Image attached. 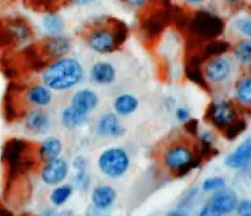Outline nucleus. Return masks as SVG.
<instances>
[{"label": "nucleus", "instance_id": "obj_1", "mask_svg": "<svg viewBox=\"0 0 251 216\" xmlns=\"http://www.w3.org/2000/svg\"><path fill=\"white\" fill-rule=\"evenodd\" d=\"M84 79L82 64L75 58H60L43 70L41 80L50 90L64 92L78 85Z\"/></svg>", "mask_w": 251, "mask_h": 216}, {"label": "nucleus", "instance_id": "obj_29", "mask_svg": "<svg viewBox=\"0 0 251 216\" xmlns=\"http://www.w3.org/2000/svg\"><path fill=\"white\" fill-rule=\"evenodd\" d=\"M227 49L226 42H221V41H216V42L208 43L205 49H204V56H216V55L223 54L224 51Z\"/></svg>", "mask_w": 251, "mask_h": 216}, {"label": "nucleus", "instance_id": "obj_36", "mask_svg": "<svg viewBox=\"0 0 251 216\" xmlns=\"http://www.w3.org/2000/svg\"><path fill=\"white\" fill-rule=\"evenodd\" d=\"M41 216H59L58 212L52 210V208H46V210H43L41 212Z\"/></svg>", "mask_w": 251, "mask_h": 216}, {"label": "nucleus", "instance_id": "obj_28", "mask_svg": "<svg viewBox=\"0 0 251 216\" xmlns=\"http://www.w3.org/2000/svg\"><path fill=\"white\" fill-rule=\"evenodd\" d=\"M225 188V180L221 177H209L203 182V190L205 192L217 191Z\"/></svg>", "mask_w": 251, "mask_h": 216}, {"label": "nucleus", "instance_id": "obj_4", "mask_svg": "<svg viewBox=\"0 0 251 216\" xmlns=\"http://www.w3.org/2000/svg\"><path fill=\"white\" fill-rule=\"evenodd\" d=\"M164 166L172 173H176V177L187 174L192 168L196 166V160L194 159V152L186 143L176 141L173 143L164 151L162 155Z\"/></svg>", "mask_w": 251, "mask_h": 216}, {"label": "nucleus", "instance_id": "obj_3", "mask_svg": "<svg viewBox=\"0 0 251 216\" xmlns=\"http://www.w3.org/2000/svg\"><path fill=\"white\" fill-rule=\"evenodd\" d=\"M3 162L11 178L31 172L39 160L38 148L24 139H9L3 148Z\"/></svg>", "mask_w": 251, "mask_h": 216}, {"label": "nucleus", "instance_id": "obj_32", "mask_svg": "<svg viewBox=\"0 0 251 216\" xmlns=\"http://www.w3.org/2000/svg\"><path fill=\"white\" fill-rule=\"evenodd\" d=\"M235 27L242 34L247 35L251 38V20L249 19H239L235 21Z\"/></svg>", "mask_w": 251, "mask_h": 216}, {"label": "nucleus", "instance_id": "obj_25", "mask_svg": "<svg viewBox=\"0 0 251 216\" xmlns=\"http://www.w3.org/2000/svg\"><path fill=\"white\" fill-rule=\"evenodd\" d=\"M72 192H74V188L68 184L64 185H59L58 188L54 189L52 192H51L50 199L51 203L59 207V206H63V204L66 203L67 200L70 199L71 195H72Z\"/></svg>", "mask_w": 251, "mask_h": 216}, {"label": "nucleus", "instance_id": "obj_37", "mask_svg": "<svg viewBox=\"0 0 251 216\" xmlns=\"http://www.w3.org/2000/svg\"><path fill=\"white\" fill-rule=\"evenodd\" d=\"M71 4H75V5H86V4H90L94 0H68Z\"/></svg>", "mask_w": 251, "mask_h": 216}, {"label": "nucleus", "instance_id": "obj_13", "mask_svg": "<svg viewBox=\"0 0 251 216\" xmlns=\"http://www.w3.org/2000/svg\"><path fill=\"white\" fill-rule=\"evenodd\" d=\"M24 101L31 108H46L52 101V90H50L43 84H34L29 86L24 94Z\"/></svg>", "mask_w": 251, "mask_h": 216}, {"label": "nucleus", "instance_id": "obj_38", "mask_svg": "<svg viewBox=\"0 0 251 216\" xmlns=\"http://www.w3.org/2000/svg\"><path fill=\"white\" fill-rule=\"evenodd\" d=\"M0 216H13V214L7 207H4V206L0 204Z\"/></svg>", "mask_w": 251, "mask_h": 216}, {"label": "nucleus", "instance_id": "obj_2", "mask_svg": "<svg viewBox=\"0 0 251 216\" xmlns=\"http://www.w3.org/2000/svg\"><path fill=\"white\" fill-rule=\"evenodd\" d=\"M127 38V27L118 20L103 19L89 27L86 33V43L93 51L106 54L121 46Z\"/></svg>", "mask_w": 251, "mask_h": 216}, {"label": "nucleus", "instance_id": "obj_20", "mask_svg": "<svg viewBox=\"0 0 251 216\" xmlns=\"http://www.w3.org/2000/svg\"><path fill=\"white\" fill-rule=\"evenodd\" d=\"M113 108L117 115L127 117V115H131L136 111L137 108H139V100H137L136 96L131 93H122L115 97L113 102Z\"/></svg>", "mask_w": 251, "mask_h": 216}, {"label": "nucleus", "instance_id": "obj_5", "mask_svg": "<svg viewBox=\"0 0 251 216\" xmlns=\"http://www.w3.org/2000/svg\"><path fill=\"white\" fill-rule=\"evenodd\" d=\"M97 165L102 174H105L106 177L121 178L128 172L131 160L126 149L121 147H113V148L105 149L98 156Z\"/></svg>", "mask_w": 251, "mask_h": 216}, {"label": "nucleus", "instance_id": "obj_39", "mask_svg": "<svg viewBox=\"0 0 251 216\" xmlns=\"http://www.w3.org/2000/svg\"><path fill=\"white\" fill-rule=\"evenodd\" d=\"M166 216H184V215H183V214H182V212H179V211H172V212H169V214Z\"/></svg>", "mask_w": 251, "mask_h": 216}, {"label": "nucleus", "instance_id": "obj_23", "mask_svg": "<svg viewBox=\"0 0 251 216\" xmlns=\"http://www.w3.org/2000/svg\"><path fill=\"white\" fill-rule=\"evenodd\" d=\"M235 98L243 105H251V76L239 80L235 86Z\"/></svg>", "mask_w": 251, "mask_h": 216}, {"label": "nucleus", "instance_id": "obj_21", "mask_svg": "<svg viewBox=\"0 0 251 216\" xmlns=\"http://www.w3.org/2000/svg\"><path fill=\"white\" fill-rule=\"evenodd\" d=\"M60 121H62L63 126L68 130H75L82 126L88 121L86 115H82L75 109H72L70 105L64 108L60 113Z\"/></svg>", "mask_w": 251, "mask_h": 216}, {"label": "nucleus", "instance_id": "obj_11", "mask_svg": "<svg viewBox=\"0 0 251 216\" xmlns=\"http://www.w3.org/2000/svg\"><path fill=\"white\" fill-rule=\"evenodd\" d=\"M71 49L70 39L64 35H50L49 38L45 39L42 43V53L45 58L50 60L64 58Z\"/></svg>", "mask_w": 251, "mask_h": 216}, {"label": "nucleus", "instance_id": "obj_6", "mask_svg": "<svg viewBox=\"0 0 251 216\" xmlns=\"http://www.w3.org/2000/svg\"><path fill=\"white\" fill-rule=\"evenodd\" d=\"M223 21L208 12L196 13L191 21V30L199 38H215L223 31Z\"/></svg>", "mask_w": 251, "mask_h": 216}, {"label": "nucleus", "instance_id": "obj_15", "mask_svg": "<svg viewBox=\"0 0 251 216\" xmlns=\"http://www.w3.org/2000/svg\"><path fill=\"white\" fill-rule=\"evenodd\" d=\"M92 204L97 210H107L115 203L117 199V190L110 185H98L94 188L90 195Z\"/></svg>", "mask_w": 251, "mask_h": 216}, {"label": "nucleus", "instance_id": "obj_24", "mask_svg": "<svg viewBox=\"0 0 251 216\" xmlns=\"http://www.w3.org/2000/svg\"><path fill=\"white\" fill-rule=\"evenodd\" d=\"M11 30V35L19 43L24 45L26 43L29 39L31 38V30L30 27H27V24L23 23V21H16L12 23L9 27Z\"/></svg>", "mask_w": 251, "mask_h": 216}, {"label": "nucleus", "instance_id": "obj_42", "mask_svg": "<svg viewBox=\"0 0 251 216\" xmlns=\"http://www.w3.org/2000/svg\"><path fill=\"white\" fill-rule=\"evenodd\" d=\"M23 216H31V215H23Z\"/></svg>", "mask_w": 251, "mask_h": 216}, {"label": "nucleus", "instance_id": "obj_7", "mask_svg": "<svg viewBox=\"0 0 251 216\" xmlns=\"http://www.w3.org/2000/svg\"><path fill=\"white\" fill-rule=\"evenodd\" d=\"M68 172H70V168H68L67 161L58 157V159L49 161L45 164V166L41 170V180L45 185L56 186L66 180Z\"/></svg>", "mask_w": 251, "mask_h": 216}, {"label": "nucleus", "instance_id": "obj_40", "mask_svg": "<svg viewBox=\"0 0 251 216\" xmlns=\"http://www.w3.org/2000/svg\"><path fill=\"white\" fill-rule=\"evenodd\" d=\"M186 3L188 4H192V5H195V4H200L203 0H184Z\"/></svg>", "mask_w": 251, "mask_h": 216}, {"label": "nucleus", "instance_id": "obj_17", "mask_svg": "<svg viewBox=\"0 0 251 216\" xmlns=\"http://www.w3.org/2000/svg\"><path fill=\"white\" fill-rule=\"evenodd\" d=\"M117 71L109 62L94 63L90 68V80L98 85H110L115 81Z\"/></svg>", "mask_w": 251, "mask_h": 216}, {"label": "nucleus", "instance_id": "obj_16", "mask_svg": "<svg viewBox=\"0 0 251 216\" xmlns=\"http://www.w3.org/2000/svg\"><path fill=\"white\" fill-rule=\"evenodd\" d=\"M251 160V137H247L237 147L234 152L225 157V165L231 169L245 168Z\"/></svg>", "mask_w": 251, "mask_h": 216}, {"label": "nucleus", "instance_id": "obj_27", "mask_svg": "<svg viewBox=\"0 0 251 216\" xmlns=\"http://www.w3.org/2000/svg\"><path fill=\"white\" fill-rule=\"evenodd\" d=\"M245 129H246V123L243 121H238V119H237L234 123H231L230 126H227L226 129L224 130V135H225V137L229 139V140H233V139H235L238 135H241Z\"/></svg>", "mask_w": 251, "mask_h": 216}, {"label": "nucleus", "instance_id": "obj_8", "mask_svg": "<svg viewBox=\"0 0 251 216\" xmlns=\"http://www.w3.org/2000/svg\"><path fill=\"white\" fill-rule=\"evenodd\" d=\"M208 113H209V121L217 129L225 130L227 126H230L231 123L237 121L235 109L231 104L226 101H220L213 104L211 109L208 110Z\"/></svg>", "mask_w": 251, "mask_h": 216}, {"label": "nucleus", "instance_id": "obj_33", "mask_svg": "<svg viewBox=\"0 0 251 216\" xmlns=\"http://www.w3.org/2000/svg\"><path fill=\"white\" fill-rule=\"evenodd\" d=\"M223 214L217 210L212 203H205L199 212V216H221Z\"/></svg>", "mask_w": 251, "mask_h": 216}, {"label": "nucleus", "instance_id": "obj_35", "mask_svg": "<svg viewBox=\"0 0 251 216\" xmlns=\"http://www.w3.org/2000/svg\"><path fill=\"white\" fill-rule=\"evenodd\" d=\"M123 3L129 5V7H135V8H140L143 7L144 4H147L148 0H122Z\"/></svg>", "mask_w": 251, "mask_h": 216}, {"label": "nucleus", "instance_id": "obj_26", "mask_svg": "<svg viewBox=\"0 0 251 216\" xmlns=\"http://www.w3.org/2000/svg\"><path fill=\"white\" fill-rule=\"evenodd\" d=\"M234 56L243 64H251V39H243L237 43L234 49Z\"/></svg>", "mask_w": 251, "mask_h": 216}, {"label": "nucleus", "instance_id": "obj_41", "mask_svg": "<svg viewBox=\"0 0 251 216\" xmlns=\"http://www.w3.org/2000/svg\"><path fill=\"white\" fill-rule=\"evenodd\" d=\"M100 216H109V215H100Z\"/></svg>", "mask_w": 251, "mask_h": 216}, {"label": "nucleus", "instance_id": "obj_22", "mask_svg": "<svg viewBox=\"0 0 251 216\" xmlns=\"http://www.w3.org/2000/svg\"><path fill=\"white\" fill-rule=\"evenodd\" d=\"M42 27L49 35H59L62 34L63 29H64V21H63L62 16L51 12V13L43 16Z\"/></svg>", "mask_w": 251, "mask_h": 216}, {"label": "nucleus", "instance_id": "obj_10", "mask_svg": "<svg viewBox=\"0 0 251 216\" xmlns=\"http://www.w3.org/2000/svg\"><path fill=\"white\" fill-rule=\"evenodd\" d=\"M100 104L98 94L94 90L90 89H80L71 97L70 106L82 115L89 117L90 113H93L97 109Z\"/></svg>", "mask_w": 251, "mask_h": 216}, {"label": "nucleus", "instance_id": "obj_14", "mask_svg": "<svg viewBox=\"0 0 251 216\" xmlns=\"http://www.w3.org/2000/svg\"><path fill=\"white\" fill-rule=\"evenodd\" d=\"M231 70V66L229 60L223 56H217V58L212 59L205 64L204 68V74L205 79L211 82H221L229 76Z\"/></svg>", "mask_w": 251, "mask_h": 216}, {"label": "nucleus", "instance_id": "obj_9", "mask_svg": "<svg viewBox=\"0 0 251 216\" xmlns=\"http://www.w3.org/2000/svg\"><path fill=\"white\" fill-rule=\"evenodd\" d=\"M23 123L29 133L39 135L46 133L50 127V117L46 110L41 108H31L25 110V113L23 114Z\"/></svg>", "mask_w": 251, "mask_h": 216}, {"label": "nucleus", "instance_id": "obj_19", "mask_svg": "<svg viewBox=\"0 0 251 216\" xmlns=\"http://www.w3.org/2000/svg\"><path fill=\"white\" fill-rule=\"evenodd\" d=\"M63 145L62 141L59 140L58 137L55 136H49L39 144L38 147V156L39 160L42 162H49L55 159H58L62 153Z\"/></svg>", "mask_w": 251, "mask_h": 216}, {"label": "nucleus", "instance_id": "obj_12", "mask_svg": "<svg viewBox=\"0 0 251 216\" xmlns=\"http://www.w3.org/2000/svg\"><path fill=\"white\" fill-rule=\"evenodd\" d=\"M96 133L101 136L118 137L126 133V129L121 123L117 114L105 113L98 118L96 123Z\"/></svg>", "mask_w": 251, "mask_h": 216}, {"label": "nucleus", "instance_id": "obj_34", "mask_svg": "<svg viewBox=\"0 0 251 216\" xmlns=\"http://www.w3.org/2000/svg\"><path fill=\"white\" fill-rule=\"evenodd\" d=\"M176 117L179 122H188L190 121V111L186 108H178L176 110Z\"/></svg>", "mask_w": 251, "mask_h": 216}, {"label": "nucleus", "instance_id": "obj_31", "mask_svg": "<svg viewBox=\"0 0 251 216\" xmlns=\"http://www.w3.org/2000/svg\"><path fill=\"white\" fill-rule=\"evenodd\" d=\"M238 216H251V200L242 199L239 200L235 206Z\"/></svg>", "mask_w": 251, "mask_h": 216}, {"label": "nucleus", "instance_id": "obj_30", "mask_svg": "<svg viewBox=\"0 0 251 216\" xmlns=\"http://www.w3.org/2000/svg\"><path fill=\"white\" fill-rule=\"evenodd\" d=\"M89 185V174L88 169H80L77 170V174L75 177V186L80 190H86Z\"/></svg>", "mask_w": 251, "mask_h": 216}, {"label": "nucleus", "instance_id": "obj_18", "mask_svg": "<svg viewBox=\"0 0 251 216\" xmlns=\"http://www.w3.org/2000/svg\"><path fill=\"white\" fill-rule=\"evenodd\" d=\"M209 203H212L221 214H229L233 210H235V206L238 203L237 195L233 191L229 190H217L212 195Z\"/></svg>", "mask_w": 251, "mask_h": 216}]
</instances>
